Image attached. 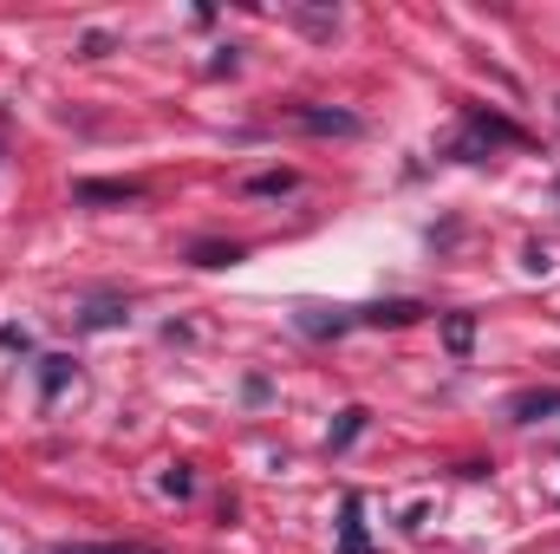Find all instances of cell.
Here are the masks:
<instances>
[{"label": "cell", "instance_id": "11", "mask_svg": "<svg viewBox=\"0 0 560 554\" xmlns=\"http://www.w3.org/2000/svg\"><path fill=\"white\" fill-rule=\"evenodd\" d=\"M118 320H125L118 300H92V313H85V326H118Z\"/></svg>", "mask_w": 560, "mask_h": 554}, {"label": "cell", "instance_id": "4", "mask_svg": "<svg viewBox=\"0 0 560 554\" xmlns=\"http://www.w3.org/2000/svg\"><path fill=\"white\" fill-rule=\"evenodd\" d=\"M365 320H372V326H411V320H423V300H385V307H365Z\"/></svg>", "mask_w": 560, "mask_h": 554}, {"label": "cell", "instance_id": "9", "mask_svg": "<svg viewBox=\"0 0 560 554\" xmlns=\"http://www.w3.org/2000/svg\"><path fill=\"white\" fill-rule=\"evenodd\" d=\"M248 189H255V196H287V189H293V176H287V170H268V176H255Z\"/></svg>", "mask_w": 560, "mask_h": 554}, {"label": "cell", "instance_id": "5", "mask_svg": "<svg viewBox=\"0 0 560 554\" xmlns=\"http://www.w3.org/2000/svg\"><path fill=\"white\" fill-rule=\"evenodd\" d=\"M138 183H79V203H138Z\"/></svg>", "mask_w": 560, "mask_h": 554}, {"label": "cell", "instance_id": "3", "mask_svg": "<svg viewBox=\"0 0 560 554\" xmlns=\"http://www.w3.org/2000/svg\"><path fill=\"white\" fill-rule=\"evenodd\" d=\"M509 417H515V424H541V417H560V392H515V399H509Z\"/></svg>", "mask_w": 560, "mask_h": 554}, {"label": "cell", "instance_id": "2", "mask_svg": "<svg viewBox=\"0 0 560 554\" xmlns=\"http://www.w3.org/2000/svg\"><path fill=\"white\" fill-rule=\"evenodd\" d=\"M476 143H528L509 118H495V112H469V138L456 143V157H469L476 163Z\"/></svg>", "mask_w": 560, "mask_h": 554}, {"label": "cell", "instance_id": "6", "mask_svg": "<svg viewBox=\"0 0 560 554\" xmlns=\"http://www.w3.org/2000/svg\"><path fill=\"white\" fill-rule=\"evenodd\" d=\"M339 542H346V554H372L365 529H359V496H346V522H339Z\"/></svg>", "mask_w": 560, "mask_h": 554}, {"label": "cell", "instance_id": "1", "mask_svg": "<svg viewBox=\"0 0 560 554\" xmlns=\"http://www.w3.org/2000/svg\"><path fill=\"white\" fill-rule=\"evenodd\" d=\"M287 118H293L300 131H313V138H359V131H365V125H359L352 112H339V105H293Z\"/></svg>", "mask_w": 560, "mask_h": 554}, {"label": "cell", "instance_id": "7", "mask_svg": "<svg viewBox=\"0 0 560 554\" xmlns=\"http://www.w3.org/2000/svg\"><path fill=\"white\" fill-rule=\"evenodd\" d=\"M39 366H46V372H39L46 399H52V392H66V379H72V359H59V353H52V359H39Z\"/></svg>", "mask_w": 560, "mask_h": 554}, {"label": "cell", "instance_id": "10", "mask_svg": "<svg viewBox=\"0 0 560 554\" xmlns=\"http://www.w3.org/2000/svg\"><path fill=\"white\" fill-rule=\"evenodd\" d=\"M196 262H202V268H229V262H242V249H215V242H202Z\"/></svg>", "mask_w": 560, "mask_h": 554}, {"label": "cell", "instance_id": "12", "mask_svg": "<svg viewBox=\"0 0 560 554\" xmlns=\"http://www.w3.org/2000/svg\"><path fill=\"white\" fill-rule=\"evenodd\" d=\"M359 424H365V412H346V417H339V430H332V450H346V443L359 437Z\"/></svg>", "mask_w": 560, "mask_h": 554}, {"label": "cell", "instance_id": "8", "mask_svg": "<svg viewBox=\"0 0 560 554\" xmlns=\"http://www.w3.org/2000/svg\"><path fill=\"white\" fill-rule=\"evenodd\" d=\"M443 339H450V353H469V339H476V320H469V313H456V320L443 326Z\"/></svg>", "mask_w": 560, "mask_h": 554}, {"label": "cell", "instance_id": "13", "mask_svg": "<svg viewBox=\"0 0 560 554\" xmlns=\"http://www.w3.org/2000/svg\"><path fill=\"white\" fill-rule=\"evenodd\" d=\"M52 554H150V549H118V542H92V549H52Z\"/></svg>", "mask_w": 560, "mask_h": 554}]
</instances>
